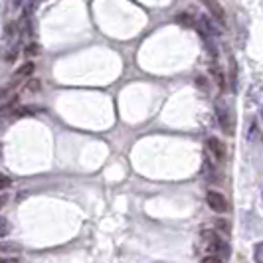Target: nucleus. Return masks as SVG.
Masks as SVG:
<instances>
[{"mask_svg": "<svg viewBox=\"0 0 263 263\" xmlns=\"http://www.w3.org/2000/svg\"><path fill=\"white\" fill-rule=\"evenodd\" d=\"M202 239L206 241V248H208V251H214L212 255H218V257H228V253H230L228 243H226L224 239H220V237L216 236L214 232H204V234H202Z\"/></svg>", "mask_w": 263, "mask_h": 263, "instance_id": "1", "label": "nucleus"}, {"mask_svg": "<svg viewBox=\"0 0 263 263\" xmlns=\"http://www.w3.org/2000/svg\"><path fill=\"white\" fill-rule=\"evenodd\" d=\"M216 117L220 121V125H222V129H224L226 135H234V119H232L228 107H226L222 101L216 103Z\"/></svg>", "mask_w": 263, "mask_h": 263, "instance_id": "2", "label": "nucleus"}, {"mask_svg": "<svg viewBox=\"0 0 263 263\" xmlns=\"http://www.w3.org/2000/svg\"><path fill=\"white\" fill-rule=\"evenodd\" d=\"M206 202H208V206H210L212 210L218 212V214H222V212L228 210V202H226L224 194H220V192H216V190H210V192H208Z\"/></svg>", "mask_w": 263, "mask_h": 263, "instance_id": "3", "label": "nucleus"}, {"mask_svg": "<svg viewBox=\"0 0 263 263\" xmlns=\"http://www.w3.org/2000/svg\"><path fill=\"white\" fill-rule=\"evenodd\" d=\"M208 10H210V14L220 22V24H226V12L224 8H222V4L218 2V0H200Z\"/></svg>", "mask_w": 263, "mask_h": 263, "instance_id": "4", "label": "nucleus"}, {"mask_svg": "<svg viewBox=\"0 0 263 263\" xmlns=\"http://www.w3.org/2000/svg\"><path fill=\"white\" fill-rule=\"evenodd\" d=\"M208 148H210L212 155L218 158V160H224L226 158V145L222 141H218L216 137H210V139H208Z\"/></svg>", "mask_w": 263, "mask_h": 263, "instance_id": "5", "label": "nucleus"}, {"mask_svg": "<svg viewBox=\"0 0 263 263\" xmlns=\"http://www.w3.org/2000/svg\"><path fill=\"white\" fill-rule=\"evenodd\" d=\"M34 69H36L34 62H26V64H22V66H20L18 69H16V71H14V79L18 81V79L30 78V76L34 73Z\"/></svg>", "mask_w": 263, "mask_h": 263, "instance_id": "6", "label": "nucleus"}, {"mask_svg": "<svg viewBox=\"0 0 263 263\" xmlns=\"http://www.w3.org/2000/svg\"><path fill=\"white\" fill-rule=\"evenodd\" d=\"M248 141H250V143H255V145H257V143H261V129H259V125H257L255 121L250 125V131H248Z\"/></svg>", "mask_w": 263, "mask_h": 263, "instance_id": "7", "label": "nucleus"}, {"mask_svg": "<svg viewBox=\"0 0 263 263\" xmlns=\"http://www.w3.org/2000/svg\"><path fill=\"white\" fill-rule=\"evenodd\" d=\"M20 250L22 248L14 241H0V253H18Z\"/></svg>", "mask_w": 263, "mask_h": 263, "instance_id": "8", "label": "nucleus"}, {"mask_svg": "<svg viewBox=\"0 0 263 263\" xmlns=\"http://www.w3.org/2000/svg\"><path fill=\"white\" fill-rule=\"evenodd\" d=\"M176 22H178V24H182V26L196 28V22H194V18H192L190 14H186V12L178 14V16H176Z\"/></svg>", "mask_w": 263, "mask_h": 263, "instance_id": "9", "label": "nucleus"}, {"mask_svg": "<svg viewBox=\"0 0 263 263\" xmlns=\"http://www.w3.org/2000/svg\"><path fill=\"white\" fill-rule=\"evenodd\" d=\"M40 79H36V78H32V79H28V83L24 85V91L26 93H36L40 89Z\"/></svg>", "mask_w": 263, "mask_h": 263, "instance_id": "10", "label": "nucleus"}, {"mask_svg": "<svg viewBox=\"0 0 263 263\" xmlns=\"http://www.w3.org/2000/svg\"><path fill=\"white\" fill-rule=\"evenodd\" d=\"M216 230L222 232L224 236H230V230H232V228H230V222L222 218V220H216Z\"/></svg>", "mask_w": 263, "mask_h": 263, "instance_id": "11", "label": "nucleus"}, {"mask_svg": "<svg viewBox=\"0 0 263 263\" xmlns=\"http://www.w3.org/2000/svg\"><path fill=\"white\" fill-rule=\"evenodd\" d=\"M10 234V224H8V220L6 218H0V237L8 236Z\"/></svg>", "mask_w": 263, "mask_h": 263, "instance_id": "12", "label": "nucleus"}, {"mask_svg": "<svg viewBox=\"0 0 263 263\" xmlns=\"http://www.w3.org/2000/svg\"><path fill=\"white\" fill-rule=\"evenodd\" d=\"M212 73H214V78H216V81H218V85H220V89L224 91V87H226V83H224V73L220 71V69H212Z\"/></svg>", "mask_w": 263, "mask_h": 263, "instance_id": "13", "label": "nucleus"}, {"mask_svg": "<svg viewBox=\"0 0 263 263\" xmlns=\"http://www.w3.org/2000/svg\"><path fill=\"white\" fill-rule=\"evenodd\" d=\"M253 257H255V263H263V241L255 246V251H253Z\"/></svg>", "mask_w": 263, "mask_h": 263, "instance_id": "14", "label": "nucleus"}, {"mask_svg": "<svg viewBox=\"0 0 263 263\" xmlns=\"http://www.w3.org/2000/svg\"><path fill=\"white\" fill-rule=\"evenodd\" d=\"M230 76H232V85H234V89H236V76H237V66H236V60H232V64H230Z\"/></svg>", "mask_w": 263, "mask_h": 263, "instance_id": "15", "label": "nucleus"}, {"mask_svg": "<svg viewBox=\"0 0 263 263\" xmlns=\"http://www.w3.org/2000/svg\"><path fill=\"white\" fill-rule=\"evenodd\" d=\"M12 184V180L6 176V174H0V190H6V188H10Z\"/></svg>", "mask_w": 263, "mask_h": 263, "instance_id": "16", "label": "nucleus"}, {"mask_svg": "<svg viewBox=\"0 0 263 263\" xmlns=\"http://www.w3.org/2000/svg\"><path fill=\"white\" fill-rule=\"evenodd\" d=\"M200 263H224V261H222V257H218V255H206Z\"/></svg>", "mask_w": 263, "mask_h": 263, "instance_id": "17", "label": "nucleus"}, {"mask_svg": "<svg viewBox=\"0 0 263 263\" xmlns=\"http://www.w3.org/2000/svg\"><path fill=\"white\" fill-rule=\"evenodd\" d=\"M38 52H40L38 44H30V46H26V55H36Z\"/></svg>", "mask_w": 263, "mask_h": 263, "instance_id": "18", "label": "nucleus"}, {"mask_svg": "<svg viewBox=\"0 0 263 263\" xmlns=\"http://www.w3.org/2000/svg\"><path fill=\"white\" fill-rule=\"evenodd\" d=\"M0 263H20L18 257H0Z\"/></svg>", "mask_w": 263, "mask_h": 263, "instance_id": "19", "label": "nucleus"}, {"mask_svg": "<svg viewBox=\"0 0 263 263\" xmlns=\"http://www.w3.org/2000/svg\"><path fill=\"white\" fill-rule=\"evenodd\" d=\"M4 204H6V196H2V194H0V210H2V206H4Z\"/></svg>", "mask_w": 263, "mask_h": 263, "instance_id": "20", "label": "nucleus"}, {"mask_svg": "<svg viewBox=\"0 0 263 263\" xmlns=\"http://www.w3.org/2000/svg\"><path fill=\"white\" fill-rule=\"evenodd\" d=\"M261 119H263V111H261Z\"/></svg>", "mask_w": 263, "mask_h": 263, "instance_id": "21", "label": "nucleus"}, {"mask_svg": "<svg viewBox=\"0 0 263 263\" xmlns=\"http://www.w3.org/2000/svg\"><path fill=\"white\" fill-rule=\"evenodd\" d=\"M261 196H263V194H261Z\"/></svg>", "mask_w": 263, "mask_h": 263, "instance_id": "22", "label": "nucleus"}]
</instances>
